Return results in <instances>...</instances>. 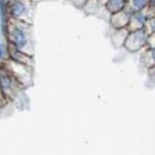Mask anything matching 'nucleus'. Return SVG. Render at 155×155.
<instances>
[{"label": "nucleus", "instance_id": "obj_4", "mask_svg": "<svg viewBox=\"0 0 155 155\" xmlns=\"http://www.w3.org/2000/svg\"><path fill=\"white\" fill-rule=\"evenodd\" d=\"M144 21H146V17H144L143 13H141V12H137L135 15H133V17H131V19H130V23H136V29H137V30L143 26Z\"/></svg>", "mask_w": 155, "mask_h": 155}, {"label": "nucleus", "instance_id": "obj_1", "mask_svg": "<svg viewBox=\"0 0 155 155\" xmlns=\"http://www.w3.org/2000/svg\"><path fill=\"white\" fill-rule=\"evenodd\" d=\"M147 35H146V32L143 31V30H136L135 32H133L130 36H129V38L127 41V48L129 49V50H133V51H135V50H138L146 42H147Z\"/></svg>", "mask_w": 155, "mask_h": 155}, {"label": "nucleus", "instance_id": "obj_8", "mask_svg": "<svg viewBox=\"0 0 155 155\" xmlns=\"http://www.w3.org/2000/svg\"><path fill=\"white\" fill-rule=\"evenodd\" d=\"M152 2H153V4L155 5V0H152Z\"/></svg>", "mask_w": 155, "mask_h": 155}, {"label": "nucleus", "instance_id": "obj_5", "mask_svg": "<svg viewBox=\"0 0 155 155\" xmlns=\"http://www.w3.org/2000/svg\"><path fill=\"white\" fill-rule=\"evenodd\" d=\"M24 11H25V7H24V5H23L21 2H16V4L13 5V7H12V13H13L15 16H20V15H23Z\"/></svg>", "mask_w": 155, "mask_h": 155}, {"label": "nucleus", "instance_id": "obj_3", "mask_svg": "<svg viewBox=\"0 0 155 155\" xmlns=\"http://www.w3.org/2000/svg\"><path fill=\"white\" fill-rule=\"evenodd\" d=\"M124 4H125V0H109L107 7H109V10L112 11V12H118L119 10L123 8Z\"/></svg>", "mask_w": 155, "mask_h": 155}, {"label": "nucleus", "instance_id": "obj_7", "mask_svg": "<svg viewBox=\"0 0 155 155\" xmlns=\"http://www.w3.org/2000/svg\"><path fill=\"white\" fill-rule=\"evenodd\" d=\"M149 55H150L149 58H150V60H152L150 67H152V66H155V47H154V48H152V49H150V54H149Z\"/></svg>", "mask_w": 155, "mask_h": 155}, {"label": "nucleus", "instance_id": "obj_2", "mask_svg": "<svg viewBox=\"0 0 155 155\" xmlns=\"http://www.w3.org/2000/svg\"><path fill=\"white\" fill-rule=\"evenodd\" d=\"M13 41L18 47H23L26 42V37L25 34L20 30V29H15L13 30Z\"/></svg>", "mask_w": 155, "mask_h": 155}, {"label": "nucleus", "instance_id": "obj_6", "mask_svg": "<svg viewBox=\"0 0 155 155\" xmlns=\"http://www.w3.org/2000/svg\"><path fill=\"white\" fill-rule=\"evenodd\" d=\"M133 2H134V5H135L137 8H142V7L146 6L147 0H133Z\"/></svg>", "mask_w": 155, "mask_h": 155}]
</instances>
